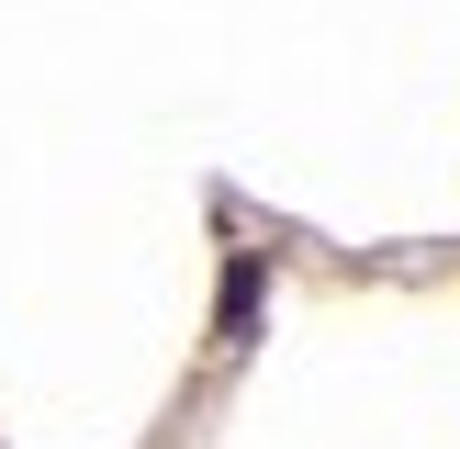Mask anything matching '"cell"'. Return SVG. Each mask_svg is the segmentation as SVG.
Returning <instances> with one entry per match:
<instances>
[{"instance_id": "6da1fadb", "label": "cell", "mask_w": 460, "mask_h": 449, "mask_svg": "<svg viewBox=\"0 0 460 449\" xmlns=\"http://www.w3.org/2000/svg\"><path fill=\"white\" fill-rule=\"evenodd\" d=\"M247 337H259V259L225 269V314H214V348H247Z\"/></svg>"}]
</instances>
